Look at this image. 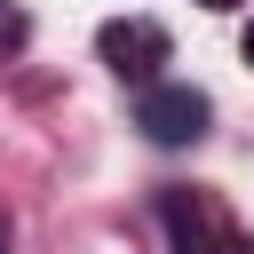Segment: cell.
Instances as JSON below:
<instances>
[{"instance_id": "cell-4", "label": "cell", "mask_w": 254, "mask_h": 254, "mask_svg": "<svg viewBox=\"0 0 254 254\" xmlns=\"http://www.w3.org/2000/svg\"><path fill=\"white\" fill-rule=\"evenodd\" d=\"M0 48H24V16L16 8H0Z\"/></svg>"}, {"instance_id": "cell-5", "label": "cell", "mask_w": 254, "mask_h": 254, "mask_svg": "<svg viewBox=\"0 0 254 254\" xmlns=\"http://www.w3.org/2000/svg\"><path fill=\"white\" fill-rule=\"evenodd\" d=\"M238 56H246V64H254V24H246V40H238Z\"/></svg>"}, {"instance_id": "cell-1", "label": "cell", "mask_w": 254, "mask_h": 254, "mask_svg": "<svg viewBox=\"0 0 254 254\" xmlns=\"http://www.w3.org/2000/svg\"><path fill=\"white\" fill-rule=\"evenodd\" d=\"M159 222H167V246L175 254H254V238L230 222V206L214 190H190V183L159 190Z\"/></svg>"}, {"instance_id": "cell-6", "label": "cell", "mask_w": 254, "mask_h": 254, "mask_svg": "<svg viewBox=\"0 0 254 254\" xmlns=\"http://www.w3.org/2000/svg\"><path fill=\"white\" fill-rule=\"evenodd\" d=\"M198 8H238V0H198Z\"/></svg>"}, {"instance_id": "cell-3", "label": "cell", "mask_w": 254, "mask_h": 254, "mask_svg": "<svg viewBox=\"0 0 254 254\" xmlns=\"http://www.w3.org/2000/svg\"><path fill=\"white\" fill-rule=\"evenodd\" d=\"M206 119H214V103H206L198 87H183V79H159V87H143V103H135V127H143L151 143H167V151L198 143Z\"/></svg>"}, {"instance_id": "cell-7", "label": "cell", "mask_w": 254, "mask_h": 254, "mask_svg": "<svg viewBox=\"0 0 254 254\" xmlns=\"http://www.w3.org/2000/svg\"><path fill=\"white\" fill-rule=\"evenodd\" d=\"M0 254H8V214H0Z\"/></svg>"}, {"instance_id": "cell-2", "label": "cell", "mask_w": 254, "mask_h": 254, "mask_svg": "<svg viewBox=\"0 0 254 254\" xmlns=\"http://www.w3.org/2000/svg\"><path fill=\"white\" fill-rule=\"evenodd\" d=\"M95 56L111 64V79L159 87V64L175 56V40H167V24H151V16H111V24L95 32Z\"/></svg>"}]
</instances>
